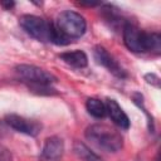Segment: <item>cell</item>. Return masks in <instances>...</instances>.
Returning a JSON list of instances; mask_svg holds the SVG:
<instances>
[{"mask_svg": "<svg viewBox=\"0 0 161 161\" xmlns=\"http://www.w3.org/2000/svg\"><path fill=\"white\" fill-rule=\"evenodd\" d=\"M73 151L74 153L78 156V158H80L82 161H103L101 156H98L96 152H93L87 145H84L80 141L74 142L73 145Z\"/></svg>", "mask_w": 161, "mask_h": 161, "instance_id": "cell-11", "label": "cell"}, {"mask_svg": "<svg viewBox=\"0 0 161 161\" xmlns=\"http://www.w3.org/2000/svg\"><path fill=\"white\" fill-rule=\"evenodd\" d=\"M60 59L64 63H67V64H69V65H72L74 68H84L88 64L87 54L84 52H82V50H78V49L77 50H72V52L62 53L60 54Z\"/></svg>", "mask_w": 161, "mask_h": 161, "instance_id": "cell-10", "label": "cell"}, {"mask_svg": "<svg viewBox=\"0 0 161 161\" xmlns=\"http://www.w3.org/2000/svg\"><path fill=\"white\" fill-rule=\"evenodd\" d=\"M93 55L94 59L97 60L98 64L103 65L108 72H111L113 75L118 77V78H126L127 73L126 70L118 64V62L107 52V49H104L101 45H97L93 50Z\"/></svg>", "mask_w": 161, "mask_h": 161, "instance_id": "cell-7", "label": "cell"}, {"mask_svg": "<svg viewBox=\"0 0 161 161\" xmlns=\"http://www.w3.org/2000/svg\"><path fill=\"white\" fill-rule=\"evenodd\" d=\"M53 24L58 34L67 42V44H69L73 39L80 38L87 29V23L84 18L72 10H65L60 13Z\"/></svg>", "mask_w": 161, "mask_h": 161, "instance_id": "cell-3", "label": "cell"}, {"mask_svg": "<svg viewBox=\"0 0 161 161\" xmlns=\"http://www.w3.org/2000/svg\"><path fill=\"white\" fill-rule=\"evenodd\" d=\"M122 34H123V43L131 52L158 53L161 49V38L158 33L143 31L130 21H127L122 26Z\"/></svg>", "mask_w": 161, "mask_h": 161, "instance_id": "cell-1", "label": "cell"}, {"mask_svg": "<svg viewBox=\"0 0 161 161\" xmlns=\"http://www.w3.org/2000/svg\"><path fill=\"white\" fill-rule=\"evenodd\" d=\"M0 161H13V155L11 152L0 145Z\"/></svg>", "mask_w": 161, "mask_h": 161, "instance_id": "cell-13", "label": "cell"}, {"mask_svg": "<svg viewBox=\"0 0 161 161\" xmlns=\"http://www.w3.org/2000/svg\"><path fill=\"white\" fill-rule=\"evenodd\" d=\"M145 79H146L148 83L155 84L156 87L160 86V79H158V77H156L155 74H146V75H145Z\"/></svg>", "mask_w": 161, "mask_h": 161, "instance_id": "cell-14", "label": "cell"}, {"mask_svg": "<svg viewBox=\"0 0 161 161\" xmlns=\"http://www.w3.org/2000/svg\"><path fill=\"white\" fill-rule=\"evenodd\" d=\"M1 5H3L4 8H6V9H10V8H13V6L15 5V3H13V1H6V3H5V1H3V3H1Z\"/></svg>", "mask_w": 161, "mask_h": 161, "instance_id": "cell-15", "label": "cell"}, {"mask_svg": "<svg viewBox=\"0 0 161 161\" xmlns=\"http://www.w3.org/2000/svg\"><path fill=\"white\" fill-rule=\"evenodd\" d=\"M20 26L25 30L26 34L33 36L34 39L39 42H50L53 40V23L47 21L43 18H39L36 15H23L19 19Z\"/></svg>", "mask_w": 161, "mask_h": 161, "instance_id": "cell-5", "label": "cell"}, {"mask_svg": "<svg viewBox=\"0 0 161 161\" xmlns=\"http://www.w3.org/2000/svg\"><path fill=\"white\" fill-rule=\"evenodd\" d=\"M5 122L8 126H10L13 130L28 135V136H36L42 131V123L36 119H30L19 114H8L5 117Z\"/></svg>", "mask_w": 161, "mask_h": 161, "instance_id": "cell-6", "label": "cell"}, {"mask_svg": "<svg viewBox=\"0 0 161 161\" xmlns=\"http://www.w3.org/2000/svg\"><path fill=\"white\" fill-rule=\"evenodd\" d=\"M15 72L19 75L20 79H23L25 83L29 84V87L34 91H54L50 86L57 82V78L50 74L49 72L36 67V65H29V64H20L15 67Z\"/></svg>", "mask_w": 161, "mask_h": 161, "instance_id": "cell-4", "label": "cell"}, {"mask_svg": "<svg viewBox=\"0 0 161 161\" xmlns=\"http://www.w3.org/2000/svg\"><path fill=\"white\" fill-rule=\"evenodd\" d=\"M64 152V142L58 136L48 137L43 145L40 161H59Z\"/></svg>", "mask_w": 161, "mask_h": 161, "instance_id": "cell-8", "label": "cell"}, {"mask_svg": "<svg viewBox=\"0 0 161 161\" xmlns=\"http://www.w3.org/2000/svg\"><path fill=\"white\" fill-rule=\"evenodd\" d=\"M86 108L88 113L96 118H103L107 114L106 104L98 98H88L86 102Z\"/></svg>", "mask_w": 161, "mask_h": 161, "instance_id": "cell-12", "label": "cell"}, {"mask_svg": "<svg viewBox=\"0 0 161 161\" xmlns=\"http://www.w3.org/2000/svg\"><path fill=\"white\" fill-rule=\"evenodd\" d=\"M86 138L91 141L96 147L107 151V152H117L123 146V138L121 133L103 123L91 125L86 128Z\"/></svg>", "mask_w": 161, "mask_h": 161, "instance_id": "cell-2", "label": "cell"}, {"mask_svg": "<svg viewBox=\"0 0 161 161\" xmlns=\"http://www.w3.org/2000/svg\"><path fill=\"white\" fill-rule=\"evenodd\" d=\"M104 104H106L107 114L109 116V118L113 121V123L116 126H118L122 130L130 128V118H128V116L125 113V111L121 108V106L114 99L108 98Z\"/></svg>", "mask_w": 161, "mask_h": 161, "instance_id": "cell-9", "label": "cell"}]
</instances>
